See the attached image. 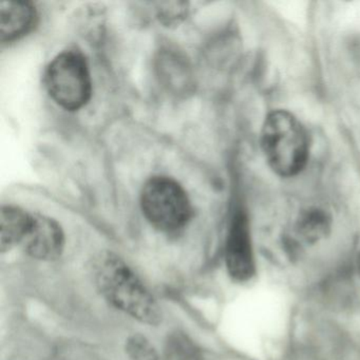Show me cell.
Masks as SVG:
<instances>
[{
	"mask_svg": "<svg viewBox=\"0 0 360 360\" xmlns=\"http://www.w3.org/2000/svg\"><path fill=\"white\" fill-rule=\"evenodd\" d=\"M94 277L101 294L115 309L148 326L162 322L161 307L155 297L121 257L111 252L101 254Z\"/></svg>",
	"mask_w": 360,
	"mask_h": 360,
	"instance_id": "cell-1",
	"label": "cell"
},
{
	"mask_svg": "<svg viewBox=\"0 0 360 360\" xmlns=\"http://www.w3.org/2000/svg\"><path fill=\"white\" fill-rule=\"evenodd\" d=\"M261 144L265 160L278 176L290 178L302 172L309 155L302 124L284 110L269 113L263 124Z\"/></svg>",
	"mask_w": 360,
	"mask_h": 360,
	"instance_id": "cell-2",
	"label": "cell"
},
{
	"mask_svg": "<svg viewBox=\"0 0 360 360\" xmlns=\"http://www.w3.org/2000/svg\"><path fill=\"white\" fill-rule=\"evenodd\" d=\"M141 207L150 224L166 233L183 229L193 214L188 195L178 182L167 176H155L145 183Z\"/></svg>",
	"mask_w": 360,
	"mask_h": 360,
	"instance_id": "cell-3",
	"label": "cell"
},
{
	"mask_svg": "<svg viewBox=\"0 0 360 360\" xmlns=\"http://www.w3.org/2000/svg\"><path fill=\"white\" fill-rule=\"evenodd\" d=\"M45 85L56 104L68 111L83 108L91 98L92 82L85 58L73 51L58 54L48 66Z\"/></svg>",
	"mask_w": 360,
	"mask_h": 360,
	"instance_id": "cell-4",
	"label": "cell"
},
{
	"mask_svg": "<svg viewBox=\"0 0 360 360\" xmlns=\"http://www.w3.org/2000/svg\"><path fill=\"white\" fill-rule=\"evenodd\" d=\"M225 265L229 276L246 282L256 274V260L250 237V224L243 214L233 217L225 244Z\"/></svg>",
	"mask_w": 360,
	"mask_h": 360,
	"instance_id": "cell-5",
	"label": "cell"
},
{
	"mask_svg": "<svg viewBox=\"0 0 360 360\" xmlns=\"http://www.w3.org/2000/svg\"><path fill=\"white\" fill-rule=\"evenodd\" d=\"M29 256L41 261H56L65 250L64 231L49 217L33 214V222L28 235L22 242Z\"/></svg>",
	"mask_w": 360,
	"mask_h": 360,
	"instance_id": "cell-6",
	"label": "cell"
},
{
	"mask_svg": "<svg viewBox=\"0 0 360 360\" xmlns=\"http://www.w3.org/2000/svg\"><path fill=\"white\" fill-rule=\"evenodd\" d=\"M37 20V11L29 1H3L0 5V39L13 41L29 32Z\"/></svg>",
	"mask_w": 360,
	"mask_h": 360,
	"instance_id": "cell-7",
	"label": "cell"
},
{
	"mask_svg": "<svg viewBox=\"0 0 360 360\" xmlns=\"http://www.w3.org/2000/svg\"><path fill=\"white\" fill-rule=\"evenodd\" d=\"M33 214L18 206L6 205L1 208L0 216V248L1 252L11 250L22 244L30 231Z\"/></svg>",
	"mask_w": 360,
	"mask_h": 360,
	"instance_id": "cell-8",
	"label": "cell"
},
{
	"mask_svg": "<svg viewBox=\"0 0 360 360\" xmlns=\"http://www.w3.org/2000/svg\"><path fill=\"white\" fill-rule=\"evenodd\" d=\"M330 229V220L326 212L309 210L303 212L297 221L296 231L303 242L315 244L326 238Z\"/></svg>",
	"mask_w": 360,
	"mask_h": 360,
	"instance_id": "cell-9",
	"label": "cell"
},
{
	"mask_svg": "<svg viewBox=\"0 0 360 360\" xmlns=\"http://www.w3.org/2000/svg\"><path fill=\"white\" fill-rule=\"evenodd\" d=\"M164 360H204L199 347L184 333H172L164 347Z\"/></svg>",
	"mask_w": 360,
	"mask_h": 360,
	"instance_id": "cell-10",
	"label": "cell"
},
{
	"mask_svg": "<svg viewBox=\"0 0 360 360\" xmlns=\"http://www.w3.org/2000/svg\"><path fill=\"white\" fill-rule=\"evenodd\" d=\"M126 353L129 360H159L153 343L141 334L131 335L126 341Z\"/></svg>",
	"mask_w": 360,
	"mask_h": 360,
	"instance_id": "cell-11",
	"label": "cell"
},
{
	"mask_svg": "<svg viewBox=\"0 0 360 360\" xmlns=\"http://www.w3.org/2000/svg\"><path fill=\"white\" fill-rule=\"evenodd\" d=\"M357 271H358V275H359V277H360V255H359V256H358Z\"/></svg>",
	"mask_w": 360,
	"mask_h": 360,
	"instance_id": "cell-12",
	"label": "cell"
}]
</instances>
